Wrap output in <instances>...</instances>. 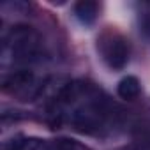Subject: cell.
Segmentation results:
<instances>
[{"label":"cell","mask_w":150,"mask_h":150,"mask_svg":"<svg viewBox=\"0 0 150 150\" xmlns=\"http://www.w3.org/2000/svg\"><path fill=\"white\" fill-rule=\"evenodd\" d=\"M55 125L67 124L74 131L97 134L108 129L115 117V106L92 83L74 81L65 85L50 106Z\"/></svg>","instance_id":"1"},{"label":"cell","mask_w":150,"mask_h":150,"mask_svg":"<svg viewBox=\"0 0 150 150\" xmlns=\"http://www.w3.org/2000/svg\"><path fill=\"white\" fill-rule=\"evenodd\" d=\"M42 41L32 27H13V30L2 41V62L21 64L37 60L41 57Z\"/></svg>","instance_id":"2"},{"label":"cell","mask_w":150,"mask_h":150,"mask_svg":"<svg viewBox=\"0 0 150 150\" xmlns=\"http://www.w3.org/2000/svg\"><path fill=\"white\" fill-rule=\"evenodd\" d=\"M97 50L106 65L113 71H122L129 62V41L118 32L106 30L97 39Z\"/></svg>","instance_id":"3"},{"label":"cell","mask_w":150,"mask_h":150,"mask_svg":"<svg viewBox=\"0 0 150 150\" xmlns=\"http://www.w3.org/2000/svg\"><path fill=\"white\" fill-rule=\"evenodd\" d=\"M2 87H4V92L21 96L23 101H28V99L35 97L42 90L44 85H35L34 74L28 69H20V71H13L11 74L4 76Z\"/></svg>","instance_id":"4"},{"label":"cell","mask_w":150,"mask_h":150,"mask_svg":"<svg viewBox=\"0 0 150 150\" xmlns=\"http://www.w3.org/2000/svg\"><path fill=\"white\" fill-rule=\"evenodd\" d=\"M99 14V6L94 0H80L74 4V16L81 25H94Z\"/></svg>","instance_id":"5"},{"label":"cell","mask_w":150,"mask_h":150,"mask_svg":"<svg viewBox=\"0 0 150 150\" xmlns=\"http://www.w3.org/2000/svg\"><path fill=\"white\" fill-rule=\"evenodd\" d=\"M117 94L124 101H134L141 94V83L136 76H124L117 85Z\"/></svg>","instance_id":"6"},{"label":"cell","mask_w":150,"mask_h":150,"mask_svg":"<svg viewBox=\"0 0 150 150\" xmlns=\"http://www.w3.org/2000/svg\"><path fill=\"white\" fill-rule=\"evenodd\" d=\"M139 30L145 37L150 39V11L139 14Z\"/></svg>","instance_id":"7"},{"label":"cell","mask_w":150,"mask_h":150,"mask_svg":"<svg viewBox=\"0 0 150 150\" xmlns=\"http://www.w3.org/2000/svg\"><path fill=\"white\" fill-rule=\"evenodd\" d=\"M145 150H146V148H145Z\"/></svg>","instance_id":"8"}]
</instances>
